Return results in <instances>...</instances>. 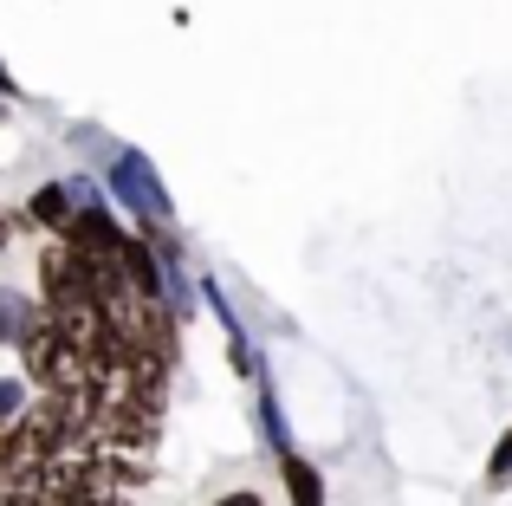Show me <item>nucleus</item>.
<instances>
[{"label":"nucleus","mask_w":512,"mask_h":506,"mask_svg":"<svg viewBox=\"0 0 512 506\" xmlns=\"http://www.w3.org/2000/svg\"><path fill=\"white\" fill-rule=\"evenodd\" d=\"M13 228H46L52 241H59L65 228H72V189H65V182H46V189H33V202L20 208V215H13Z\"/></svg>","instance_id":"1"},{"label":"nucleus","mask_w":512,"mask_h":506,"mask_svg":"<svg viewBox=\"0 0 512 506\" xmlns=\"http://www.w3.org/2000/svg\"><path fill=\"white\" fill-rule=\"evenodd\" d=\"M279 474H286V500L292 506H325V474H318L305 455L279 448Z\"/></svg>","instance_id":"2"},{"label":"nucleus","mask_w":512,"mask_h":506,"mask_svg":"<svg viewBox=\"0 0 512 506\" xmlns=\"http://www.w3.org/2000/svg\"><path fill=\"white\" fill-rule=\"evenodd\" d=\"M487 487L500 494V487H512V429L493 442V455H487Z\"/></svg>","instance_id":"3"},{"label":"nucleus","mask_w":512,"mask_h":506,"mask_svg":"<svg viewBox=\"0 0 512 506\" xmlns=\"http://www.w3.org/2000/svg\"><path fill=\"white\" fill-rule=\"evenodd\" d=\"M214 506H266V500L253 494V487H234V494H221V500H214Z\"/></svg>","instance_id":"4"},{"label":"nucleus","mask_w":512,"mask_h":506,"mask_svg":"<svg viewBox=\"0 0 512 506\" xmlns=\"http://www.w3.org/2000/svg\"><path fill=\"white\" fill-rule=\"evenodd\" d=\"M7 461H13V422H0V474H7Z\"/></svg>","instance_id":"5"},{"label":"nucleus","mask_w":512,"mask_h":506,"mask_svg":"<svg viewBox=\"0 0 512 506\" xmlns=\"http://www.w3.org/2000/svg\"><path fill=\"white\" fill-rule=\"evenodd\" d=\"M7 241H13V215H0V253H7Z\"/></svg>","instance_id":"6"}]
</instances>
